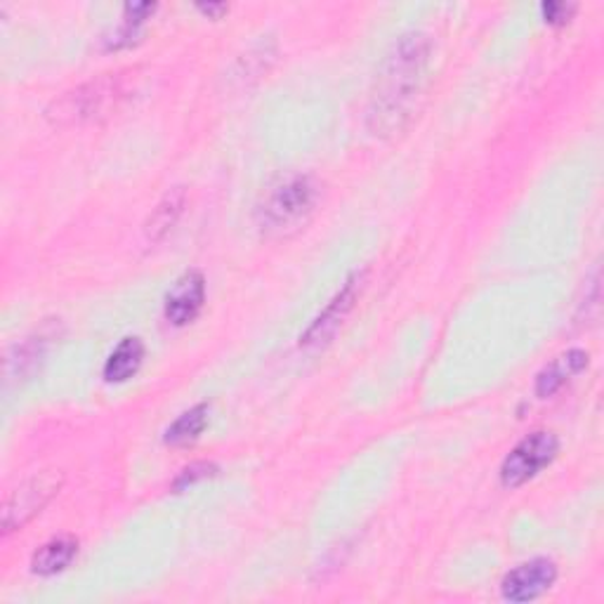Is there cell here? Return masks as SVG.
Segmentation results:
<instances>
[{"label":"cell","instance_id":"6da1fadb","mask_svg":"<svg viewBox=\"0 0 604 604\" xmlns=\"http://www.w3.org/2000/svg\"><path fill=\"white\" fill-rule=\"evenodd\" d=\"M432 58L425 32H406L394 40L382 62L368 102V128L378 137H394L408 128L418 112Z\"/></svg>","mask_w":604,"mask_h":604},{"label":"cell","instance_id":"7a4b0ae2","mask_svg":"<svg viewBox=\"0 0 604 604\" xmlns=\"http://www.w3.org/2000/svg\"><path fill=\"white\" fill-rule=\"evenodd\" d=\"M322 199V185L312 175H291L267 191L257 209V225L265 237H291L305 227Z\"/></svg>","mask_w":604,"mask_h":604},{"label":"cell","instance_id":"3957f363","mask_svg":"<svg viewBox=\"0 0 604 604\" xmlns=\"http://www.w3.org/2000/svg\"><path fill=\"white\" fill-rule=\"evenodd\" d=\"M123 98H126V90H123L121 78L104 76L66 92L60 102H54L48 116L54 123L95 121L100 116H109V112L116 109Z\"/></svg>","mask_w":604,"mask_h":604},{"label":"cell","instance_id":"277c9868","mask_svg":"<svg viewBox=\"0 0 604 604\" xmlns=\"http://www.w3.org/2000/svg\"><path fill=\"white\" fill-rule=\"evenodd\" d=\"M559 442L553 432H531L529 437L507 453L501 465V485L505 489H517L548 468L557 456Z\"/></svg>","mask_w":604,"mask_h":604},{"label":"cell","instance_id":"5b68a950","mask_svg":"<svg viewBox=\"0 0 604 604\" xmlns=\"http://www.w3.org/2000/svg\"><path fill=\"white\" fill-rule=\"evenodd\" d=\"M62 477L54 473H38L29 479H24L20 487L12 489L5 501H3V517H0V525H3V533L22 529L26 521H32L43 507L50 503L54 493L60 491Z\"/></svg>","mask_w":604,"mask_h":604},{"label":"cell","instance_id":"8992f818","mask_svg":"<svg viewBox=\"0 0 604 604\" xmlns=\"http://www.w3.org/2000/svg\"><path fill=\"white\" fill-rule=\"evenodd\" d=\"M557 581V565L548 557L529 559L505 574L501 595L507 602H531L548 593Z\"/></svg>","mask_w":604,"mask_h":604},{"label":"cell","instance_id":"52a82bcc","mask_svg":"<svg viewBox=\"0 0 604 604\" xmlns=\"http://www.w3.org/2000/svg\"><path fill=\"white\" fill-rule=\"evenodd\" d=\"M362 284H364V274H354V277L340 288L338 295L331 302H328L319 317L312 322V326L307 328L305 336L300 338L302 348H322L338 334V328L342 326V322H345L348 314L352 312L354 302L360 300Z\"/></svg>","mask_w":604,"mask_h":604},{"label":"cell","instance_id":"ba28073f","mask_svg":"<svg viewBox=\"0 0 604 604\" xmlns=\"http://www.w3.org/2000/svg\"><path fill=\"white\" fill-rule=\"evenodd\" d=\"M205 302V279L203 274L197 269L185 272L177 279L171 291L166 293V305H163V314L173 326H187L199 317Z\"/></svg>","mask_w":604,"mask_h":604},{"label":"cell","instance_id":"9c48e42d","mask_svg":"<svg viewBox=\"0 0 604 604\" xmlns=\"http://www.w3.org/2000/svg\"><path fill=\"white\" fill-rule=\"evenodd\" d=\"M588 360H590V356L583 350L562 352L537 376V386H533V390H537L541 400H548V397L557 394L562 388L567 386L569 380H574L576 376L583 374V370L588 368Z\"/></svg>","mask_w":604,"mask_h":604},{"label":"cell","instance_id":"30bf717a","mask_svg":"<svg viewBox=\"0 0 604 604\" xmlns=\"http://www.w3.org/2000/svg\"><path fill=\"white\" fill-rule=\"evenodd\" d=\"M185 205H187V194L183 187H175L171 189L166 197H163L156 209L149 213L147 223H144V237L151 243H159L166 239L171 231L175 229V225L180 223V217L185 213Z\"/></svg>","mask_w":604,"mask_h":604},{"label":"cell","instance_id":"8fae6325","mask_svg":"<svg viewBox=\"0 0 604 604\" xmlns=\"http://www.w3.org/2000/svg\"><path fill=\"white\" fill-rule=\"evenodd\" d=\"M78 555V541L74 537H54L36 551L32 569L38 576H54L72 565Z\"/></svg>","mask_w":604,"mask_h":604},{"label":"cell","instance_id":"7c38bea8","mask_svg":"<svg viewBox=\"0 0 604 604\" xmlns=\"http://www.w3.org/2000/svg\"><path fill=\"white\" fill-rule=\"evenodd\" d=\"M144 360V345L140 338H123L104 364L106 382H126L140 370Z\"/></svg>","mask_w":604,"mask_h":604},{"label":"cell","instance_id":"4fadbf2b","mask_svg":"<svg viewBox=\"0 0 604 604\" xmlns=\"http://www.w3.org/2000/svg\"><path fill=\"white\" fill-rule=\"evenodd\" d=\"M46 356V338L38 336V338H26L22 345L12 348V352L8 354L5 360V378H24L34 374V370L40 366Z\"/></svg>","mask_w":604,"mask_h":604},{"label":"cell","instance_id":"5bb4252c","mask_svg":"<svg viewBox=\"0 0 604 604\" xmlns=\"http://www.w3.org/2000/svg\"><path fill=\"white\" fill-rule=\"evenodd\" d=\"M205 425H209V404L191 406L180 418L168 425L163 442L171 446H185L199 439V435L205 430Z\"/></svg>","mask_w":604,"mask_h":604},{"label":"cell","instance_id":"9a60e30c","mask_svg":"<svg viewBox=\"0 0 604 604\" xmlns=\"http://www.w3.org/2000/svg\"><path fill=\"white\" fill-rule=\"evenodd\" d=\"M215 475V465L213 463H194V465H189V468H185L180 473V477L175 479L173 482V489L175 491H183L187 487H194L197 482H203V479H209Z\"/></svg>","mask_w":604,"mask_h":604},{"label":"cell","instance_id":"2e32d148","mask_svg":"<svg viewBox=\"0 0 604 604\" xmlns=\"http://www.w3.org/2000/svg\"><path fill=\"white\" fill-rule=\"evenodd\" d=\"M154 12H156L154 3H128L123 5V20L142 26L151 15H154Z\"/></svg>","mask_w":604,"mask_h":604},{"label":"cell","instance_id":"e0dca14e","mask_svg":"<svg viewBox=\"0 0 604 604\" xmlns=\"http://www.w3.org/2000/svg\"><path fill=\"white\" fill-rule=\"evenodd\" d=\"M543 10V15H545V22H551V24H565L569 22V17L574 15V5H567V3H543L541 5Z\"/></svg>","mask_w":604,"mask_h":604},{"label":"cell","instance_id":"ac0fdd59","mask_svg":"<svg viewBox=\"0 0 604 604\" xmlns=\"http://www.w3.org/2000/svg\"><path fill=\"white\" fill-rule=\"evenodd\" d=\"M199 10L203 12V15H209V17H215V20H217V17H223V15H225V12L229 10V5H225V3H209V5L201 3Z\"/></svg>","mask_w":604,"mask_h":604}]
</instances>
